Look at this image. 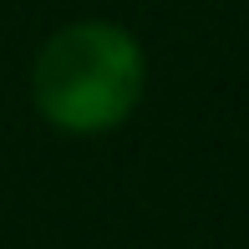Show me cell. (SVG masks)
Returning <instances> with one entry per match:
<instances>
[{"instance_id": "cell-1", "label": "cell", "mask_w": 249, "mask_h": 249, "mask_svg": "<svg viewBox=\"0 0 249 249\" xmlns=\"http://www.w3.org/2000/svg\"><path fill=\"white\" fill-rule=\"evenodd\" d=\"M148 87L142 41L117 20H66L31 56V102L66 138H102L138 112Z\"/></svg>"}]
</instances>
